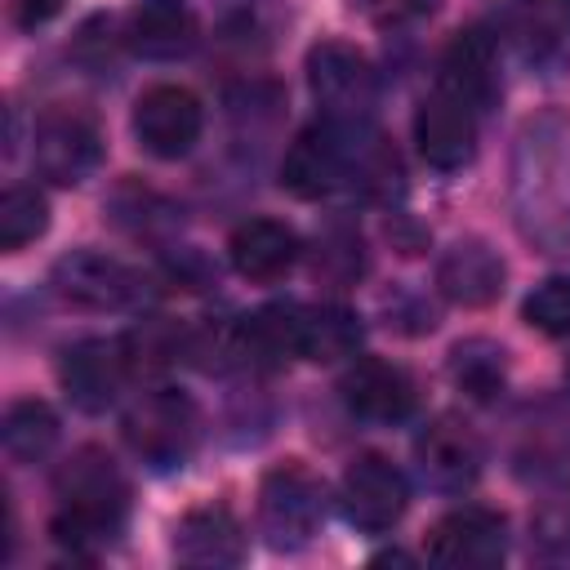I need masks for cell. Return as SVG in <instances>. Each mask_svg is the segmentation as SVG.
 <instances>
[{
    "label": "cell",
    "mask_w": 570,
    "mask_h": 570,
    "mask_svg": "<svg viewBox=\"0 0 570 570\" xmlns=\"http://www.w3.org/2000/svg\"><path fill=\"white\" fill-rule=\"evenodd\" d=\"M285 22L281 0H218V31L227 45L267 49Z\"/></svg>",
    "instance_id": "25"
},
{
    "label": "cell",
    "mask_w": 570,
    "mask_h": 570,
    "mask_svg": "<svg viewBox=\"0 0 570 570\" xmlns=\"http://www.w3.org/2000/svg\"><path fill=\"white\" fill-rule=\"evenodd\" d=\"M561 13H566V27H570V0H561Z\"/></svg>",
    "instance_id": "32"
},
{
    "label": "cell",
    "mask_w": 570,
    "mask_h": 570,
    "mask_svg": "<svg viewBox=\"0 0 570 570\" xmlns=\"http://www.w3.org/2000/svg\"><path fill=\"white\" fill-rule=\"evenodd\" d=\"M512 463L525 476H557L570 468V401H530L512 423Z\"/></svg>",
    "instance_id": "15"
},
{
    "label": "cell",
    "mask_w": 570,
    "mask_h": 570,
    "mask_svg": "<svg viewBox=\"0 0 570 570\" xmlns=\"http://www.w3.org/2000/svg\"><path fill=\"white\" fill-rule=\"evenodd\" d=\"M481 463H485V454H481L476 432L454 414H436L414 436V468L441 494L472 490V481L481 476Z\"/></svg>",
    "instance_id": "12"
},
{
    "label": "cell",
    "mask_w": 570,
    "mask_h": 570,
    "mask_svg": "<svg viewBox=\"0 0 570 570\" xmlns=\"http://www.w3.org/2000/svg\"><path fill=\"white\" fill-rule=\"evenodd\" d=\"M49 227V200L36 187H9L0 196V249L18 254Z\"/></svg>",
    "instance_id": "27"
},
{
    "label": "cell",
    "mask_w": 570,
    "mask_h": 570,
    "mask_svg": "<svg viewBox=\"0 0 570 570\" xmlns=\"http://www.w3.org/2000/svg\"><path fill=\"white\" fill-rule=\"evenodd\" d=\"M321 521H325V481L298 459L276 463L258 485V525L267 543L294 552L312 543Z\"/></svg>",
    "instance_id": "5"
},
{
    "label": "cell",
    "mask_w": 570,
    "mask_h": 570,
    "mask_svg": "<svg viewBox=\"0 0 570 570\" xmlns=\"http://www.w3.org/2000/svg\"><path fill=\"white\" fill-rule=\"evenodd\" d=\"M410 503V485L405 472L383 459V454H356L338 481V508L343 517L365 530V534H383L405 517Z\"/></svg>",
    "instance_id": "11"
},
{
    "label": "cell",
    "mask_w": 570,
    "mask_h": 570,
    "mask_svg": "<svg viewBox=\"0 0 570 570\" xmlns=\"http://www.w3.org/2000/svg\"><path fill=\"white\" fill-rule=\"evenodd\" d=\"M125 441L129 450L156 468V472H169V468H183L200 441V410L187 392L178 387H156V392H142L129 414H125Z\"/></svg>",
    "instance_id": "4"
},
{
    "label": "cell",
    "mask_w": 570,
    "mask_h": 570,
    "mask_svg": "<svg viewBox=\"0 0 570 570\" xmlns=\"http://www.w3.org/2000/svg\"><path fill=\"white\" fill-rule=\"evenodd\" d=\"M521 321L548 338L570 334V276H552V281L534 285L521 303Z\"/></svg>",
    "instance_id": "28"
},
{
    "label": "cell",
    "mask_w": 570,
    "mask_h": 570,
    "mask_svg": "<svg viewBox=\"0 0 570 570\" xmlns=\"http://www.w3.org/2000/svg\"><path fill=\"white\" fill-rule=\"evenodd\" d=\"M338 392H343V405L365 423H401L414 414V401H419L414 379L401 365L379 361V356L352 361Z\"/></svg>",
    "instance_id": "16"
},
{
    "label": "cell",
    "mask_w": 570,
    "mask_h": 570,
    "mask_svg": "<svg viewBox=\"0 0 570 570\" xmlns=\"http://www.w3.org/2000/svg\"><path fill=\"white\" fill-rule=\"evenodd\" d=\"M414 142L432 169H463L476 151V107L450 89H432L414 111Z\"/></svg>",
    "instance_id": "14"
},
{
    "label": "cell",
    "mask_w": 570,
    "mask_h": 570,
    "mask_svg": "<svg viewBox=\"0 0 570 570\" xmlns=\"http://www.w3.org/2000/svg\"><path fill=\"white\" fill-rule=\"evenodd\" d=\"M566 383H570V361H566Z\"/></svg>",
    "instance_id": "33"
},
{
    "label": "cell",
    "mask_w": 570,
    "mask_h": 570,
    "mask_svg": "<svg viewBox=\"0 0 570 570\" xmlns=\"http://www.w3.org/2000/svg\"><path fill=\"white\" fill-rule=\"evenodd\" d=\"M49 285L58 298L85 312H138L147 303V276L102 249H71L53 263Z\"/></svg>",
    "instance_id": "7"
},
{
    "label": "cell",
    "mask_w": 570,
    "mask_h": 570,
    "mask_svg": "<svg viewBox=\"0 0 570 570\" xmlns=\"http://www.w3.org/2000/svg\"><path fill=\"white\" fill-rule=\"evenodd\" d=\"M36 174L53 187H76L102 165V129L80 107H49L31 134Z\"/></svg>",
    "instance_id": "8"
},
{
    "label": "cell",
    "mask_w": 570,
    "mask_h": 570,
    "mask_svg": "<svg viewBox=\"0 0 570 570\" xmlns=\"http://www.w3.org/2000/svg\"><path fill=\"white\" fill-rule=\"evenodd\" d=\"M503 281H508V263L481 236H463V240H454L436 258V289L450 303H459V307H485V303H494L503 294Z\"/></svg>",
    "instance_id": "17"
},
{
    "label": "cell",
    "mask_w": 570,
    "mask_h": 570,
    "mask_svg": "<svg viewBox=\"0 0 570 570\" xmlns=\"http://www.w3.org/2000/svg\"><path fill=\"white\" fill-rule=\"evenodd\" d=\"M174 557L183 566H240L245 561V530L227 508H191L174 525Z\"/></svg>",
    "instance_id": "21"
},
{
    "label": "cell",
    "mask_w": 570,
    "mask_h": 570,
    "mask_svg": "<svg viewBox=\"0 0 570 570\" xmlns=\"http://www.w3.org/2000/svg\"><path fill=\"white\" fill-rule=\"evenodd\" d=\"M374 27H410L441 9V0H352Z\"/></svg>",
    "instance_id": "30"
},
{
    "label": "cell",
    "mask_w": 570,
    "mask_h": 570,
    "mask_svg": "<svg viewBox=\"0 0 570 570\" xmlns=\"http://www.w3.org/2000/svg\"><path fill=\"white\" fill-rule=\"evenodd\" d=\"M62 4H67V0H13V22H18L22 31H36V27H45L49 18H58Z\"/></svg>",
    "instance_id": "31"
},
{
    "label": "cell",
    "mask_w": 570,
    "mask_h": 570,
    "mask_svg": "<svg viewBox=\"0 0 570 570\" xmlns=\"http://www.w3.org/2000/svg\"><path fill=\"white\" fill-rule=\"evenodd\" d=\"M508 200L525 245L570 258V111L548 107L521 120L508 160Z\"/></svg>",
    "instance_id": "1"
},
{
    "label": "cell",
    "mask_w": 570,
    "mask_h": 570,
    "mask_svg": "<svg viewBox=\"0 0 570 570\" xmlns=\"http://www.w3.org/2000/svg\"><path fill=\"white\" fill-rule=\"evenodd\" d=\"M53 499L58 508H53L49 534L71 552H98L120 534V521L129 508V481L107 450L80 445L53 472Z\"/></svg>",
    "instance_id": "2"
},
{
    "label": "cell",
    "mask_w": 570,
    "mask_h": 570,
    "mask_svg": "<svg viewBox=\"0 0 570 570\" xmlns=\"http://www.w3.org/2000/svg\"><path fill=\"white\" fill-rule=\"evenodd\" d=\"M111 218H116L125 232H134V236H151L156 227H169V223H174V209H169L156 191L125 187V191H116V200H111Z\"/></svg>",
    "instance_id": "29"
},
{
    "label": "cell",
    "mask_w": 570,
    "mask_h": 570,
    "mask_svg": "<svg viewBox=\"0 0 570 570\" xmlns=\"http://www.w3.org/2000/svg\"><path fill=\"white\" fill-rule=\"evenodd\" d=\"M436 89H450L454 98H463L476 111H485L494 102V94H499V53H494L490 31L468 27L450 40V49L441 53Z\"/></svg>",
    "instance_id": "20"
},
{
    "label": "cell",
    "mask_w": 570,
    "mask_h": 570,
    "mask_svg": "<svg viewBox=\"0 0 570 570\" xmlns=\"http://www.w3.org/2000/svg\"><path fill=\"white\" fill-rule=\"evenodd\" d=\"M445 374L468 401H494L508 387V352L494 338H459L445 356Z\"/></svg>",
    "instance_id": "23"
},
{
    "label": "cell",
    "mask_w": 570,
    "mask_h": 570,
    "mask_svg": "<svg viewBox=\"0 0 570 570\" xmlns=\"http://www.w3.org/2000/svg\"><path fill=\"white\" fill-rule=\"evenodd\" d=\"M205 107L187 85H151L134 102V138L156 160H178L200 142Z\"/></svg>",
    "instance_id": "10"
},
{
    "label": "cell",
    "mask_w": 570,
    "mask_h": 570,
    "mask_svg": "<svg viewBox=\"0 0 570 570\" xmlns=\"http://www.w3.org/2000/svg\"><path fill=\"white\" fill-rule=\"evenodd\" d=\"M361 347V321L338 303H298V356L343 361Z\"/></svg>",
    "instance_id": "22"
},
{
    "label": "cell",
    "mask_w": 570,
    "mask_h": 570,
    "mask_svg": "<svg viewBox=\"0 0 570 570\" xmlns=\"http://www.w3.org/2000/svg\"><path fill=\"white\" fill-rule=\"evenodd\" d=\"M530 548L548 561H570V481H557L539 494L530 512Z\"/></svg>",
    "instance_id": "26"
},
{
    "label": "cell",
    "mask_w": 570,
    "mask_h": 570,
    "mask_svg": "<svg viewBox=\"0 0 570 570\" xmlns=\"http://www.w3.org/2000/svg\"><path fill=\"white\" fill-rule=\"evenodd\" d=\"M129 379H134V361L125 338H76L58 361V383L67 401L85 414L111 410Z\"/></svg>",
    "instance_id": "9"
},
{
    "label": "cell",
    "mask_w": 570,
    "mask_h": 570,
    "mask_svg": "<svg viewBox=\"0 0 570 570\" xmlns=\"http://www.w3.org/2000/svg\"><path fill=\"white\" fill-rule=\"evenodd\" d=\"M0 441H4V454L13 463H40L49 459V450L58 445V414L36 401V396H22L4 410V423H0Z\"/></svg>",
    "instance_id": "24"
},
{
    "label": "cell",
    "mask_w": 570,
    "mask_h": 570,
    "mask_svg": "<svg viewBox=\"0 0 570 570\" xmlns=\"http://www.w3.org/2000/svg\"><path fill=\"white\" fill-rule=\"evenodd\" d=\"M307 89L325 120L338 125H370L379 107V71L365 53L343 40H321L307 53Z\"/></svg>",
    "instance_id": "6"
},
{
    "label": "cell",
    "mask_w": 570,
    "mask_h": 570,
    "mask_svg": "<svg viewBox=\"0 0 570 570\" xmlns=\"http://www.w3.org/2000/svg\"><path fill=\"white\" fill-rule=\"evenodd\" d=\"M196 9L191 0H134L125 18V45L138 58L174 62L196 45Z\"/></svg>",
    "instance_id": "19"
},
{
    "label": "cell",
    "mask_w": 570,
    "mask_h": 570,
    "mask_svg": "<svg viewBox=\"0 0 570 570\" xmlns=\"http://www.w3.org/2000/svg\"><path fill=\"white\" fill-rule=\"evenodd\" d=\"M365 134H370V125H338L325 116L316 125L298 129L281 160V187L294 191L298 200H321V196L356 183Z\"/></svg>",
    "instance_id": "3"
},
{
    "label": "cell",
    "mask_w": 570,
    "mask_h": 570,
    "mask_svg": "<svg viewBox=\"0 0 570 570\" xmlns=\"http://www.w3.org/2000/svg\"><path fill=\"white\" fill-rule=\"evenodd\" d=\"M298 254H303L298 232L289 223H276V218H245L227 240L232 272L254 281V285H272V281L289 276Z\"/></svg>",
    "instance_id": "18"
},
{
    "label": "cell",
    "mask_w": 570,
    "mask_h": 570,
    "mask_svg": "<svg viewBox=\"0 0 570 570\" xmlns=\"http://www.w3.org/2000/svg\"><path fill=\"white\" fill-rule=\"evenodd\" d=\"M428 557L445 570H490L508 557V530L503 517L490 508H454L432 525Z\"/></svg>",
    "instance_id": "13"
}]
</instances>
